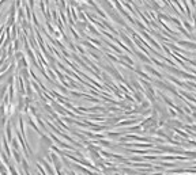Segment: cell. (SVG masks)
<instances>
[{"mask_svg": "<svg viewBox=\"0 0 196 175\" xmlns=\"http://www.w3.org/2000/svg\"><path fill=\"white\" fill-rule=\"evenodd\" d=\"M184 26L186 27V29H188V31H192V30H194V29H192V26H191V24H189L186 20H184Z\"/></svg>", "mask_w": 196, "mask_h": 175, "instance_id": "cell-1", "label": "cell"}]
</instances>
